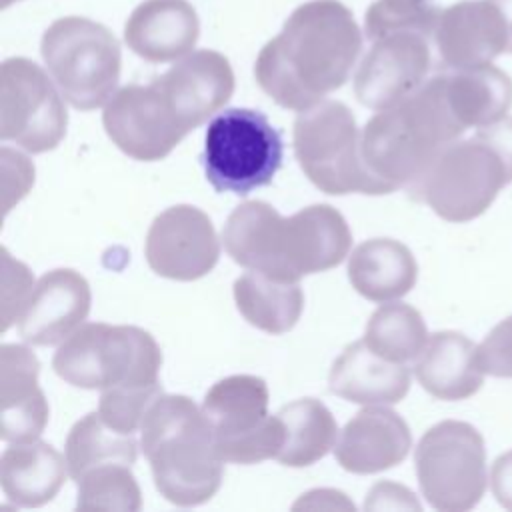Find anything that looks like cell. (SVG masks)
Segmentation results:
<instances>
[{
	"label": "cell",
	"mask_w": 512,
	"mask_h": 512,
	"mask_svg": "<svg viewBox=\"0 0 512 512\" xmlns=\"http://www.w3.org/2000/svg\"><path fill=\"white\" fill-rule=\"evenodd\" d=\"M362 50V30L338 0H308L258 52L254 76L282 108L302 112L338 90Z\"/></svg>",
	"instance_id": "obj_1"
},
{
	"label": "cell",
	"mask_w": 512,
	"mask_h": 512,
	"mask_svg": "<svg viewBox=\"0 0 512 512\" xmlns=\"http://www.w3.org/2000/svg\"><path fill=\"white\" fill-rule=\"evenodd\" d=\"M222 240L236 264L298 282L338 266L350 252L352 234L344 216L328 204L284 218L268 202L248 200L230 212Z\"/></svg>",
	"instance_id": "obj_2"
},
{
	"label": "cell",
	"mask_w": 512,
	"mask_h": 512,
	"mask_svg": "<svg viewBox=\"0 0 512 512\" xmlns=\"http://www.w3.org/2000/svg\"><path fill=\"white\" fill-rule=\"evenodd\" d=\"M464 132L450 106L444 74H436L398 104L376 110L362 128V156L374 176L398 190L420 178Z\"/></svg>",
	"instance_id": "obj_3"
},
{
	"label": "cell",
	"mask_w": 512,
	"mask_h": 512,
	"mask_svg": "<svg viewBox=\"0 0 512 512\" xmlns=\"http://www.w3.org/2000/svg\"><path fill=\"white\" fill-rule=\"evenodd\" d=\"M140 446L150 462L156 490L176 506L210 500L224 474L214 432L188 396L160 394L140 424Z\"/></svg>",
	"instance_id": "obj_4"
},
{
	"label": "cell",
	"mask_w": 512,
	"mask_h": 512,
	"mask_svg": "<svg viewBox=\"0 0 512 512\" xmlns=\"http://www.w3.org/2000/svg\"><path fill=\"white\" fill-rule=\"evenodd\" d=\"M510 182L512 116H504L448 144L410 184V194L448 222H468L484 214Z\"/></svg>",
	"instance_id": "obj_5"
},
{
	"label": "cell",
	"mask_w": 512,
	"mask_h": 512,
	"mask_svg": "<svg viewBox=\"0 0 512 512\" xmlns=\"http://www.w3.org/2000/svg\"><path fill=\"white\" fill-rule=\"evenodd\" d=\"M162 352L156 340L136 326L82 324L56 350L54 372L86 390L160 386Z\"/></svg>",
	"instance_id": "obj_6"
},
{
	"label": "cell",
	"mask_w": 512,
	"mask_h": 512,
	"mask_svg": "<svg viewBox=\"0 0 512 512\" xmlns=\"http://www.w3.org/2000/svg\"><path fill=\"white\" fill-rule=\"evenodd\" d=\"M294 154L308 180L326 194H390L394 188L372 174L362 156V130L352 110L322 100L294 120Z\"/></svg>",
	"instance_id": "obj_7"
},
{
	"label": "cell",
	"mask_w": 512,
	"mask_h": 512,
	"mask_svg": "<svg viewBox=\"0 0 512 512\" xmlns=\"http://www.w3.org/2000/svg\"><path fill=\"white\" fill-rule=\"evenodd\" d=\"M40 54L66 102L78 110L104 106L118 88L120 44L96 20L84 16L54 20L42 34Z\"/></svg>",
	"instance_id": "obj_8"
},
{
	"label": "cell",
	"mask_w": 512,
	"mask_h": 512,
	"mask_svg": "<svg viewBox=\"0 0 512 512\" xmlns=\"http://www.w3.org/2000/svg\"><path fill=\"white\" fill-rule=\"evenodd\" d=\"M282 154V136L262 112L228 108L206 128L202 164L216 192L244 196L272 182Z\"/></svg>",
	"instance_id": "obj_9"
},
{
	"label": "cell",
	"mask_w": 512,
	"mask_h": 512,
	"mask_svg": "<svg viewBox=\"0 0 512 512\" xmlns=\"http://www.w3.org/2000/svg\"><path fill=\"white\" fill-rule=\"evenodd\" d=\"M414 466L422 496L436 510L464 512L484 496V438L468 422L444 420L426 430L416 446Z\"/></svg>",
	"instance_id": "obj_10"
},
{
	"label": "cell",
	"mask_w": 512,
	"mask_h": 512,
	"mask_svg": "<svg viewBox=\"0 0 512 512\" xmlns=\"http://www.w3.org/2000/svg\"><path fill=\"white\" fill-rule=\"evenodd\" d=\"M200 408L224 462L258 464L280 454L284 426L278 414H268V386L262 378H222L206 392Z\"/></svg>",
	"instance_id": "obj_11"
},
{
	"label": "cell",
	"mask_w": 512,
	"mask_h": 512,
	"mask_svg": "<svg viewBox=\"0 0 512 512\" xmlns=\"http://www.w3.org/2000/svg\"><path fill=\"white\" fill-rule=\"evenodd\" d=\"M64 96L48 70L14 56L0 66V138L32 154L48 152L66 134Z\"/></svg>",
	"instance_id": "obj_12"
},
{
	"label": "cell",
	"mask_w": 512,
	"mask_h": 512,
	"mask_svg": "<svg viewBox=\"0 0 512 512\" xmlns=\"http://www.w3.org/2000/svg\"><path fill=\"white\" fill-rule=\"evenodd\" d=\"M108 138L134 160H162L188 134L158 84H128L104 104Z\"/></svg>",
	"instance_id": "obj_13"
},
{
	"label": "cell",
	"mask_w": 512,
	"mask_h": 512,
	"mask_svg": "<svg viewBox=\"0 0 512 512\" xmlns=\"http://www.w3.org/2000/svg\"><path fill=\"white\" fill-rule=\"evenodd\" d=\"M438 56L448 68L490 64L512 54V0H462L444 8L434 30Z\"/></svg>",
	"instance_id": "obj_14"
},
{
	"label": "cell",
	"mask_w": 512,
	"mask_h": 512,
	"mask_svg": "<svg viewBox=\"0 0 512 512\" xmlns=\"http://www.w3.org/2000/svg\"><path fill=\"white\" fill-rule=\"evenodd\" d=\"M430 40L418 30H396L372 40L354 74L358 102L384 110L410 96L430 70Z\"/></svg>",
	"instance_id": "obj_15"
},
{
	"label": "cell",
	"mask_w": 512,
	"mask_h": 512,
	"mask_svg": "<svg viewBox=\"0 0 512 512\" xmlns=\"http://www.w3.org/2000/svg\"><path fill=\"white\" fill-rule=\"evenodd\" d=\"M144 252L158 276L188 282L216 266L220 242L212 220L200 208L178 204L154 218Z\"/></svg>",
	"instance_id": "obj_16"
},
{
	"label": "cell",
	"mask_w": 512,
	"mask_h": 512,
	"mask_svg": "<svg viewBox=\"0 0 512 512\" xmlns=\"http://www.w3.org/2000/svg\"><path fill=\"white\" fill-rule=\"evenodd\" d=\"M154 82L188 132L218 112L234 92L232 66L216 50H192Z\"/></svg>",
	"instance_id": "obj_17"
},
{
	"label": "cell",
	"mask_w": 512,
	"mask_h": 512,
	"mask_svg": "<svg viewBox=\"0 0 512 512\" xmlns=\"http://www.w3.org/2000/svg\"><path fill=\"white\" fill-rule=\"evenodd\" d=\"M90 302L92 292L82 274L50 270L36 282L20 316V336L34 346L62 344L86 320Z\"/></svg>",
	"instance_id": "obj_18"
},
{
	"label": "cell",
	"mask_w": 512,
	"mask_h": 512,
	"mask_svg": "<svg viewBox=\"0 0 512 512\" xmlns=\"http://www.w3.org/2000/svg\"><path fill=\"white\" fill-rule=\"evenodd\" d=\"M412 446L410 428L402 416L382 404L366 406L338 434L334 456L354 474H374L400 464Z\"/></svg>",
	"instance_id": "obj_19"
},
{
	"label": "cell",
	"mask_w": 512,
	"mask_h": 512,
	"mask_svg": "<svg viewBox=\"0 0 512 512\" xmlns=\"http://www.w3.org/2000/svg\"><path fill=\"white\" fill-rule=\"evenodd\" d=\"M40 362L20 344L0 346V438L38 440L48 424V402L38 386Z\"/></svg>",
	"instance_id": "obj_20"
},
{
	"label": "cell",
	"mask_w": 512,
	"mask_h": 512,
	"mask_svg": "<svg viewBox=\"0 0 512 512\" xmlns=\"http://www.w3.org/2000/svg\"><path fill=\"white\" fill-rule=\"evenodd\" d=\"M200 36V20L188 0H144L126 20L128 48L148 62H176L190 54Z\"/></svg>",
	"instance_id": "obj_21"
},
{
	"label": "cell",
	"mask_w": 512,
	"mask_h": 512,
	"mask_svg": "<svg viewBox=\"0 0 512 512\" xmlns=\"http://www.w3.org/2000/svg\"><path fill=\"white\" fill-rule=\"evenodd\" d=\"M330 392L364 406L396 404L410 390V370L374 352L364 338L352 342L334 360L328 376Z\"/></svg>",
	"instance_id": "obj_22"
},
{
	"label": "cell",
	"mask_w": 512,
	"mask_h": 512,
	"mask_svg": "<svg viewBox=\"0 0 512 512\" xmlns=\"http://www.w3.org/2000/svg\"><path fill=\"white\" fill-rule=\"evenodd\" d=\"M420 386L440 400H464L484 382L478 346L460 332H434L414 362Z\"/></svg>",
	"instance_id": "obj_23"
},
{
	"label": "cell",
	"mask_w": 512,
	"mask_h": 512,
	"mask_svg": "<svg viewBox=\"0 0 512 512\" xmlns=\"http://www.w3.org/2000/svg\"><path fill=\"white\" fill-rule=\"evenodd\" d=\"M66 476V456L40 440L12 442L0 458L2 492L22 508H38L50 502Z\"/></svg>",
	"instance_id": "obj_24"
},
{
	"label": "cell",
	"mask_w": 512,
	"mask_h": 512,
	"mask_svg": "<svg viewBox=\"0 0 512 512\" xmlns=\"http://www.w3.org/2000/svg\"><path fill=\"white\" fill-rule=\"evenodd\" d=\"M418 278V264L398 240L372 238L354 248L348 258L352 288L372 302H390L408 294Z\"/></svg>",
	"instance_id": "obj_25"
},
{
	"label": "cell",
	"mask_w": 512,
	"mask_h": 512,
	"mask_svg": "<svg viewBox=\"0 0 512 512\" xmlns=\"http://www.w3.org/2000/svg\"><path fill=\"white\" fill-rule=\"evenodd\" d=\"M444 86L450 106L464 128H484L504 116L512 106V80L492 64L450 68Z\"/></svg>",
	"instance_id": "obj_26"
},
{
	"label": "cell",
	"mask_w": 512,
	"mask_h": 512,
	"mask_svg": "<svg viewBox=\"0 0 512 512\" xmlns=\"http://www.w3.org/2000/svg\"><path fill=\"white\" fill-rule=\"evenodd\" d=\"M236 308L244 320L268 334H284L296 326L304 294L296 280H282L250 270L234 282Z\"/></svg>",
	"instance_id": "obj_27"
},
{
	"label": "cell",
	"mask_w": 512,
	"mask_h": 512,
	"mask_svg": "<svg viewBox=\"0 0 512 512\" xmlns=\"http://www.w3.org/2000/svg\"><path fill=\"white\" fill-rule=\"evenodd\" d=\"M284 426V444L276 460L290 468H304L324 458L338 442L332 412L314 398L294 400L278 410Z\"/></svg>",
	"instance_id": "obj_28"
},
{
	"label": "cell",
	"mask_w": 512,
	"mask_h": 512,
	"mask_svg": "<svg viewBox=\"0 0 512 512\" xmlns=\"http://www.w3.org/2000/svg\"><path fill=\"white\" fill-rule=\"evenodd\" d=\"M136 438L134 434L112 428L100 412H90L80 418L66 438V464L72 480H78L84 472L104 464H134L136 462Z\"/></svg>",
	"instance_id": "obj_29"
},
{
	"label": "cell",
	"mask_w": 512,
	"mask_h": 512,
	"mask_svg": "<svg viewBox=\"0 0 512 512\" xmlns=\"http://www.w3.org/2000/svg\"><path fill=\"white\" fill-rule=\"evenodd\" d=\"M422 314L404 302H384L366 324L364 342L386 360L406 364L416 360L428 342Z\"/></svg>",
	"instance_id": "obj_30"
},
{
	"label": "cell",
	"mask_w": 512,
	"mask_h": 512,
	"mask_svg": "<svg viewBox=\"0 0 512 512\" xmlns=\"http://www.w3.org/2000/svg\"><path fill=\"white\" fill-rule=\"evenodd\" d=\"M78 510L136 512L142 508V494L130 464H104L90 468L78 480Z\"/></svg>",
	"instance_id": "obj_31"
},
{
	"label": "cell",
	"mask_w": 512,
	"mask_h": 512,
	"mask_svg": "<svg viewBox=\"0 0 512 512\" xmlns=\"http://www.w3.org/2000/svg\"><path fill=\"white\" fill-rule=\"evenodd\" d=\"M440 12L430 0H374L364 16V32L370 40L396 30H418L434 38Z\"/></svg>",
	"instance_id": "obj_32"
},
{
	"label": "cell",
	"mask_w": 512,
	"mask_h": 512,
	"mask_svg": "<svg viewBox=\"0 0 512 512\" xmlns=\"http://www.w3.org/2000/svg\"><path fill=\"white\" fill-rule=\"evenodd\" d=\"M162 394V386L152 388H108L100 394V416L116 430L134 434L140 430L148 406Z\"/></svg>",
	"instance_id": "obj_33"
},
{
	"label": "cell",
	"mask_w": 512,
	"mask_h": 512,
	"mask_svg": "<svg viewBox=\"0 0 512 512\" xmlns=\"http://www.w3.org/2000/svg\"><path fill=\"white\" fill-rule=\"evenodd\" d=\"M32 290L34 278L30 270L2 248V332H6L14 320H20Z\"/></svg>",
	"instance_id": "obj_34"
},
{
	"label": "cell",
	"mask_w": 512,
	"mask_h": 512,
	"mask_svg": "<svg viewBox=\"0 0 512 512\" xmlns=\"http://www.w3.org/2000/svg\"><path fill=\"white\" fill-rule=\"evenodd\" d=\"M478 360L486 374L512 378V316L498 322L478 344Z\"/></svg>",
	"instance_id": "obj_35"
},
{
	"label": "cell",
	"mask_w": 512,
	"mask_h": 512,
	"mask_svg": "<svg viewBox=\"0 0 512 512\" xmlns=\"http://www.w3.org/2000/svg\"><path fill=\"white\" fill-rule=\"evenodd\" d=\"M366 508L372 510H386V508H400V510H420L418 500L412 496V492L404 486L392 484V482H380L376 484L368 498H366Z\"/></svg>",
	"instance_id": "obj_36"
},
{
	"label": "cell",
	"mask_w": 512,
	"mask_h": 512,
	"mask_svg": "<svg viewBox=\"0 0 512 512\" xmlns=\"http://www.w3.org/2000/svg\"><path fill=\"white\" fill-rule=\"evenodd\" d=\"M490 488L498 504L512 510V450L496 458L490 472Z\"/></svg>",
	"instance_id": "obj_37"
},
{
	"label": "cell",
	"mask_w": 512,
	"mask_h": 512,
	"mask_svg": "<svg viewBox=\"0 0 512 512\" xmlns=\"http://www.w3.org/2000/svg\"><path fill=\"white\" fill-rule=\"evenodd\" d=\"M14 2H20V0H0V6H2V8H8V6L14 4Z\"/></svg>",
	"instance_id": "obj_38"
}]
</instances>
